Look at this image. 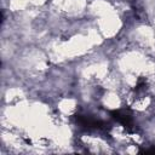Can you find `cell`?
I'll use <instances>...</instances> for the list:
<instances>
[{
  "label": "cell",
  "mask_w": 155,
  "mask_h": 155,
  "mask_svg": "<svg viewBox=\"0 0 155 155\" xmlns=\"http://www.w3.org/2000/svg\"><path fill=\"white\" fill-rule=\"evenodd\" d=\"M110 115L116 121H119L121 125H124L126 128H128V130L132 128L133 122H132V117L130 116V114H127L125 111H121V110H111L110 111Z\"/></svg>",
  "instance_id": "1"
},
{
  "label": "cell",
  "mask_w": 155,
  "mask_h": 155,
  "mask_svg": "<svg viewBox=\"0 0 155 155\" xmlns=\"http://www.w3.org/2000/svg\"><path fill=\"white\" fill-rule=\"evenodd\" d=\"M76 121L86 128H97V127H102L103 122L99 120H96L91 116H86V115H76Z\"/></svg>",
  "instance_id": "2"
},
{
  "label": "cell",
  "mask_w": 155,
  "mask_h": 155,
  "mask_svg": "<svg viewBox=\"0 0 155 155\" xmlns=\"http://www.w3.org/2000/svg\"><path fill=\"white\" fill-rule=\"evenodd\" d=\"M140 153H144V154L153 153V154H155V148H151V149H144V150H140Z\"/></svg>",
  "instance_id": "3"
}]
</instances>
